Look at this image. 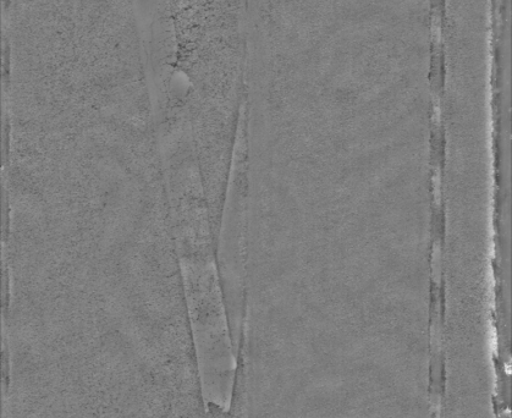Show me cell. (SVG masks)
Listing matches in <instances>:
<instances>
[{
	"label": "cell",
	"instance_id": "cell-2",
	"mask_svg": "<svg viewBox=\"0 0 512 418\" xmlns=\"http://www.w3.org/2000/svg\"><path fill=\"white\" fill-rule=\"evenodd\" d=\"M246 0H169L176 69L194 91L218 98L239 80L245 53Z\"/></svg>",
	"mask_w": 512,
	"mask_h": 418
},
{
	"label": "cell",
	"instance_id": "cell-1",
	"mask_svg": "<svg viewBox=\"0 0 512 418\" xmlns=\"http://www.w3.org/2000/svg\"><path fill=\"white\" fill-rule=\"evenodd\" d=\"M4 36L18 101L110 98L176 65L169 0H9Z\"/></svg>",
	"mask_w": 512,
	"mask_h": 418
}]
</instances>
